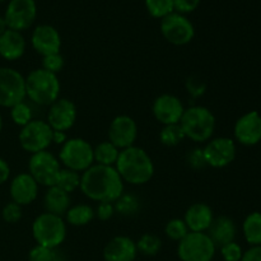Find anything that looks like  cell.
Returning <instances> with one entry per match:
<instances>
[{"mask_svg":"<svg viewBox=\"0 0 261 261\" xmlns=\"http://www.w3.org/2000/svg\"><path fill=\"white\" fill-rule=\"evenodd\" d=\"M79 189L97 203H115L124 194V181L115 167L93 165L82 172Z\"/></svg>","mask_w":261,"mask_h":261,"instance_id":"cell-1","label":"cell"},{"mask_svg":"<svg viewBox=\"0 0 261 261\" xmlns=\"http://www.w3.org/2000/svg\"><path fill=\"white\" fill-rule=\"evenodd\" d=\"M115 168L121 180L130 185H144L154 175V165L150 155L143 148L135 145L120 150Z\"/></svg>","mask_w":261,"mask_h":261,"instance_id":"cell-2","label":"cell"},{"mask_svg":"<svg viewBox=\"0 0 261 261\" xmlns=\"http://www.w3.org/2000/svg\"><path fill=\"white\" fill-rule=\"evenodd\" d=\"M25 97L38 106H50L60 96V81L45 69H33L24 76Z\"/></svg>","mask_w":261,"mask_h":261,"instance_id":"cell-3","label":"cell"},{"mask_svg":"<svg viewBox=\"0 0 261 261\" xmlns=\"http://www.w3.org/2000/svg\"><path fill=\"white\" fill-rule=\"evenodd\" d=\"M178 124L185 138L195 143H206L212 139L216 130V117L206 107L193 106L185 109Z\"/></svg>","mask_w":261,"mask_h":261,"instance_id":"cell-4","label":"cell"},{"mask_svg":"<svg viewBox=\"0 0 261 261\" xmlns=\"http://www.w3.org/2000/svg\"><path fill=\"white\" fill-rule=\"evenodd\" d=\"M32 234L40 246L58 249L66 239V222L63 217L45 212L33 221Z\"/></svg>","mask_w":261,"mask_h":261,"instance_id":"cell-5","label":"cell"},{"mask_svg":"<svg viewBox=\"0 0 261 261\" xmlns=\"http://www.w3.org/2000/svg\"><path fill=\"white\" fill-rule=\"evenodd\" d=\"M59 162L68 170L84 172L94 165L93 147L86 139L70 138L61 145Z\"/></svg>","mask_w":261,"mask_h":261,"instance_id":"cell-6","label":"cell"},{"mask_svg":"<svg viewBox=\"0 0 261 261\" xmlns=\"http://www.w3.org/2000/svg\"><path fill=\"white\" fill-rule=\"evenodd\" d=\"M217 246L206 232H189L177 245V256L181 261H212Z\"/></svg>","mask_w":261,"mask_h":261,"instance_id":"cell-7","label":"cell"},{"mask_svg":"<svg viewBox=\"0 0 261 261\" xmlns=\"http://www.w3.org/2000/svg\"><path fill=\"white\" fill-rule=\"evenodd\" d=\"M53 133L54 130L47 122L43 120L33 119L20 129L18 140L23 150L35 154L47 150V148L53 144Z\"/></svg>","mask_w":261,"mask_h":261,"instance_id":"cell-8","label":"cell"},{"mask_svg":"<svg viewBox=\"0 0 261 261\" xmlns=\"http://www.w3.org/2000/svg\"><path fill=\"white\" fill-rule=\"evenodd\" d=\"M61 171V163L48 150L31 154L28 162V173L35 178L38 186L42 185L46 188L55 186L58 182L59 175Z\"/></svg>","mask_w":261,"mask_h":261,"instance_id":"cell-9","label":"cell"},{"mask_svg":"<svg viewBox=\"0 0 261 261\" xmlns=\"http://www.w3.org/2000/svg\"><path fill=\"white\" fill-rule=\"evenodd\" d=\"M24 99V76L15 69L0 66V107L12 109Z\"/></svg>","mask_w":261,"mask_h":261,"instance_id":"cell-10","label":"cell"},{"mask_svg":"<svg viewBox=\"0 0 261 261\" xmlns=\"http://www.w3.org/2000/svg\"><path fill=\"white\" fill-rule=\"evenodd\" d=\"M161 33L172 45L184 46L193 41L195 28L188 17L173 12L161 20Z\"/></svg>","mask_w":261,"mask_h":261,"instance_id":"cell-11","label":"cell"},{"mask_svg":"<svg viewBox=\"0 0 261 261\" xmlns=\"http://www.w3.org/2000/svg\"><path fill=\"white\" fill-rule=\"evenodd\" d=\"M37 17V5L35 0H10L5 9L4 19L9 30H28Z\"/></svg>","mask_w":261,"mask_h":261,"instance_id":"cell-12","label":"cell"},{"mask_svg":"<svg viewBox=\"0 0 261 261\" xmlns=\"http://www.w3.org/2000/svg\"><path fill=\"white\" fill-rule=\"evenodd\" d=\"M236 152L234 140L226 137L211 139L203 148L206 166L213 168H223L231 165L236 158Z\"/></svg>","mask_w":261,"mask_h":261,"instance_id":"cell-13","label":"cell"},{"mask_svg":"<svg viewBox=\"0 0 261 261\" xmlns=\"http://www.w3.org/2000/svg\"><path fill=\"white\" fill-rule=\"evenodd\" d=\"M78 116L76 106L68 98H58L48 106L47 122L54 132H68L74 126Z\"/></svg>","mask_w":261,"mask_h":261,"instance_id":"cell-14","label":"cell"},{"mask_svg":"<svg viewBox=\"0 0 261 261\" xmlns=\"http://www.w3.org/2000/svg\"><path fill=\"white\" fill-rule=\"evenodd\" d=\"M138 138V125L133 117L119 115L111 121L109 127V142L120 150L133 147Z\"/></svg>","mask_w":261,"mask_h":261,"instance_id":"cell-15","label":"cell"},{"mask_svg":"<svg viewBox=\"0 0 261 261\" xmlns=\"http://www.w3.org/2000/svg\"><path fill=\"white\" fill-rule=\"evenodd\" d=\"M155 120L163 126L178 124L182 117L185 107L181 99L173 94H161L154 99L152 106Z\"/></svg>","mask_w":261,"mask_h":261,"instance_id":"cell-16","label":"cell"},{"mask_svg":"<svg viewBox=\"0 0 261 261\" xmlns=\"http://www.w3.org/2000/svg\"><path fill=\"white\" fill-rule=\"evenodd\" d=\"M234 139L245 147H254L261 142V115L250 111L242 115L233 127Z\"/></svg>","mask_w":261,"mask_h":261,"instance_id":"cell-17","label":"cell"},{"mask_svg":"<svg viewBox=\"0 0 261 261\" xmlns=\"http://www.w3.org/2000/svg\"><path fill=\"white\" fill-rule=\"evenodd\" d=\"M33 50L42 58L59 54L61 48V37L59 31L50 24H40L33 30L31 36Z\"/></svg>","mask_w":261,"mask_h":261,"instance_id":"cell-18","label":"cell"},{"mask_svg":"<svg viewBox=\"0 0 261 261\" xmlns=\"http://www.w3.org/2000/svg\"><path fill=\"white\" fill-rule=\"evenodd\" d=\"M9 193L12 201L18 205H30L38 195V184L28 172L19 173L10 182Z\"/></svg>","mask_w":261,"mask_h":261,"instance_id":"cell-19","label":"cell"},{"mask_svg":"<svg viewBox=\"0 0 261 261\" xmlns=\"http://www.w3.org/2000/svg\"><path fill=\"white\" fill-rule=\"evenodd\" d=\"M137 255V244L127 236L114 237L103 249L105 261H134Z\"/></svg>","mask_w":261,"mask_h":261,"instance_id":"cell-20","label":"cell"},{"mask_svg":"<svg viewBox=\"0 0 261 261\" xmlns=\"http://www.w3.org/2000/svg\"><path fill=\"white\" fill-rule=\"evenodd\" d=\"M213 219V211L205 203L193 204L189 206L184 216V222L190 232H206Z\"/></svg>","mask_w":261,"mask_h":261,"instance_id":"cell-21","label":"cell"},{"mask_svg":"<svg viewBox=\"0 0 261 261\" xmlns=\"http://www.w3.org/2000/svg\"><path fill=\"white\" fill-rule=\"evenodd\" d=\"M24 37L22 32L13 31L8 28L0 36V56L8 61H15L22 58L25 53Z\"/></svg>","mask_w":261,"mask_h":261,"instance_id":"cell-22","label":"cell"},{"mask_svg":"<svg viewBox=\"0 0 261 261\" xmlns=\"http://www.w3.org/2000/svg\"><path fill=\"white\" fill-rule=\"evenodd\" d=\"M206 233H208V236L211 237L212 241L214 242L217 247H222L223 245L234 241L237 228L234 222L229 217L221 216L213 219Z\"/></svg>","mask_w":261,"mask_h":261,"instance_id":"cell-23","label":"cell"},{"mask_svg":"<svg viewBox=\"0 0 261 261\" xmlns=\"http://www.w3.org/2000/svg\"><path fill=\"white\" fill-rule=\"evenodd\" d=\"M70 194L65 193L58 186L47 188V191L43 196V206L47 213L55 214V216L64 217L66 212L70 208Z\"/></svg>","mask_w":261,"mask_h":261,"instance_id":"cell-24","label":"cell"},{"mask_svg":"<svg viewBox=\"0 0 261 261\" xmlns=\"http://www.w3.org/2000/svg\"><path fill=\"white\" fill-rule=\"evenodd\" d=\"M242 232L250 246H261V212H252L245 218Z\"/></svg>","mask_w":261,"mask_h":261,"instance_id":"cell-25","label":"cell"},{"mask_svg":"<svg viewBox=\"0 0 261 261\" xmlns=\"http://www.w3.org/2000/svg\"><path fill=\"white\" fill-rule=\"evenodd\" d=\"M65 222L73 227L87 226L96 217L94 209L87 204H78L69 208L65 213Z\"/></svg>","mask_w":261,"mask_h":261,"instance_id":"cell-26","label":"cell"},{"mask_svg":"<svg viewBox=\"0 0 261 261\" xmlns=\"http://www.w3.org/2000/svg\"><path fill=\"white\" fill-rule=\"evenodd\" d=\"M120 149L115 147L111 142L106 140L99 144H97L93 148V157L96 165L102 166H110V167H115L119 158Z\"/></svg>","mask_w":261,"mask_h":261,"instance_id":"cell-27","label":"cell"},{"mask_svg":"<svg viewBox=\"0 0 261 261\" xmlns=\"http://www.w3.org/2000/svg\"><path fill=\"white\" fill-rule=\"evenodd\" d=\"M115 213H119L124 217L135 216L140 209V201L133 194H122L114 203Z\"/></svg>","mask_w":261,"mask_h":261,"instance_id":"cell-28","label":"cell"},{"mask_svg":"<svg viewBox=\"0 0 261 261\" xmlns=\"http://www.w3.org/2000/svg\"><path fill=\"white\" fill-rule=\"evenodd\" d=\"M135 244H137L138 252L144 256H155L162 249V241L157 234L153 233L143 234Z\"/></svg>","mask_w":261,"mask_h":261,"instance_id":"cell-29","label":"cell"},{"mask_svg":"<svg viewBox=\"0 0 261 261\" xmlns=\"http://www.w3.org/2000/svg\"><path fill=\"white\" fill-rule=\"evenodd\" d=\"M184 139H185V134H184L180 124L166 125L160 133L161 143L166 147H176L180 143H182Z\"/></svg>","mask_w":261,"mask_h":261,"instance_id":"cell-30","label":"cell"},{"mask_svg":"<svg viewBox=\"0 0 261 261\" xmlns=\"http://www.w3.org/2000/svg\"><path fill=\"white\" fill-rule=\"evenodd\" d=\"M56 186L68 194L74 193L81 186V175H79V172H75V171L68 170V168H61Z\"/></svg>","mask_w":261,"mask_h":261,"instance_id":"cell-31","label":"cell"},{"mask_svg":"<svg viewBox=\"0 0 261 261\" xmlns=\"http://www.w3.org/2000/svg\"><path fill=\"white\" fill-rule=\"evenodd\" d=\"M145 8L152 17L160 19L175 12L173 0H145Z\"/></svg>","mask_w":261,"mask_h":261,"instance_id":"cell-32","label":"cell"},{"mask_svg":"<svg viewBox=\"0 0 261 261\" xmlns=\"http://www.w3.org/2000/svg\"><path fill=\"white\" fill-rule=\"evenodd\" d=\"M28 261H65V257L58 251V249H48L36 245L28 254Z\"/></svg>","mask_w":261,"mask_h":261,"instance_id":"cell-33","label":"cell"},{"mask_svg":"<svg viewBox=\"0 0 261 261\" xmlns=\"http://www.w3.org/2000/svg\"><path fill=\"white\" fill-rule=\"evenodd\" d=\"M10 117H12L13 122L15 125L23 127L33 120L32 109L24 101L19 102V103H17L10 109Z\"/></svg>","mask_w":261,"mask_h":261,"instance_id":"cell-34","label":"cell"},{"mask_svg":"<svg viewBox=\"0 0 261 261\" xmlns=\"http://www.w3.org/2000/svg\"><path fill=\"white\" fill-rule=\"evenodd\" d=\"M189 228L186 226V223L184 222V219L180 218H173L171 221L167 222L165 227V233L168 239H171L172 241L180 242L186 234L189 233Z\"/></svg>","mask_w":261,"mask_h":261,"instance_id":"cell-35","label":"cell"},{"mask_svg":"<svg viewBox=\"0 0 261 261\" xmlns=\"http://www.w3.org/2000/svg\"><path fill=\"white\" fill-rule=\"evenodd\" d=\"M64 65H65V59L60 53L42 58V69L53 74H56V75L63 70Z\"/></svg>","mask_w":261,"mask_h":261,"instance_id":"cell-36","label":"cell"},{"mask_svg":"<svg viewBox=\"0 0 261 261\" xmlns=\"http://www.w3.org/2000/svg\"><path fill=\"white\" fill-rule=\"evenodd\" d=\"M2 216H3V219H4V222H7V223L9 224L18 223V222L22 219V216H23L22 206L18 205L17 203H14V201H10V203H8L7 205L3 208Z\"/></svg>","mask_w":261,"mask_h":261,"instance_id":"cell-37","label":"cell"},{"mask_svg":"<svg viewBox=\"0 0 261 261\" xmlns=\"http://www.w3.org/2000/svg\"><path fill=\"white\" fill-rule=\"evenodd\" d=\"M186 163L189 167L193 170H203L206 167L205 158H204L203 148H194V149L189 150L186 154Z\"/></svg>","mask_w":261,"mask_h":261,"instance_id":"cell-38","label":"cell"},{"mask_svg":"<svg viewBox=\"0 0 261 261\" xmlns=\"http://www.w3.org/2000/svg\"><path fill=\"white\" fill-rule=\"evenodd\" d=\"M186 89H188L189 94L194 98H198L201 97L206 91V84L205 82L201 78H199L198 75H191L189 76L188 81H186Z\"/></svg>","mask_w":261,"mask_h":261,"instance_id":"cell-39","label":"cell"},{"mask_svg":"<svg viewBox=\"0 0 261 261\" xmlns=\"http://www.w3.org/2000/svg\"><path fill=\"white\" fill-rule=\"evenodd\" d=\"M221 254L224 261H240L242 259V247L237 242H229L221 247Z\"/></svg>","mask_w":261,"mask_h":261,"instance_id":"cell-40","label":"cell"},{"mask_svg":"<svg viewBox=\"0 0 261 261\" xmlns=\"http://www.w3.org/2000/svg\"><path fill=\"white\" fill-rule=\"evenodd\" d=\"M200 4V0H173L175 12L180 14L191 13L196 9Z\"/></svg>","mask_w":261,"mask_h":261,"instance_id":"cell-41","label":"cell"},{"mask_svg":"<svg viewBox=\"0 0 261 261\" xmlns=\"http://www.w3.org/2000/svg\"><path fill=\"white\" fill-rule=\"evenodd\" d=\"M94 213L99 221H109L115 214L114 203H99Z\"/></svg>","mask_w":261,"mask_h":261,"instance_id":"cell-42","label":"cell"},{"mask_svg":"<svg viewBox=\"0 0 261 261\" xmlns=\"http://www.w3.org/2000/svg\"><path fill=\"white\" fill-rule=\"evenodd\" d=\"M240 261H261V246H251L244 252Z\"/></svg>","mask_w":261,"mask_h":261,"instance_id":"cell-43","label":"cell"},{"mask_svg":"<svg viewBox=\"0 0 261 261\" xmlns=\"http://www.w3.org/2000/svg\"><path fill=\"white\" fill-rule=\"evenodd\" d=\"M10 177V167L4 158H0V185L7 182Z\"/></svg>","mask_w":261,"mask_h":261,"instance_id":"cell-44","label":"cell"},{"mask_svg":"<svg viewBox=\"0 0 261 261\" xmlns=\"http://www.w3.org/2000/svg\"><path fill=\"white\" fill-rule=\"evenodd\" d=\"M68 140L66 133L64 132H54L53 133V143L58 145H63Z\"/></svg>","mask_w":261,"mask_h":261,"instance_id":"cell-45","label":"cell"},{"mask_svg":"<svg viewBox=\"0 0 261 261\" xmlns=\"http://www.w3.org/2000/svg\"><path fill=\"white\" fill-rule=\"evenodd\" d=\"M7 30H8V25H7V22H5L4 17H0V36H2Z\"/></svg>","mask_w":261,"mask_h":261,"instance_id":"cell-46","label":"cell"},{"mask_svg":"<svg viewBox=\"0 0 261 261\" xmlns=\"http://www.w3.org/2000/svg\"><path fill=\"white\" fill-rule=\"evenodd\" d=\"M2 129H3V117L2 115H0V133H2Z\"/></svg>","mask_w":261,"mask_h":261,"instance_id":"cell-47","label":"cell"},{"mask_svg":"<svg viewBox=\"0 0 261 261\" xmlns=\"http://www.w3.org/2000/svg\"><path fill=\"white\" fill-rule=\"evenodd\" d=\"M0 2H4V0H0Z\"/></svg>","mask_w":261,"mask_h":261,"instance_id":"cell-48","label":"cell"}]
</instances>
